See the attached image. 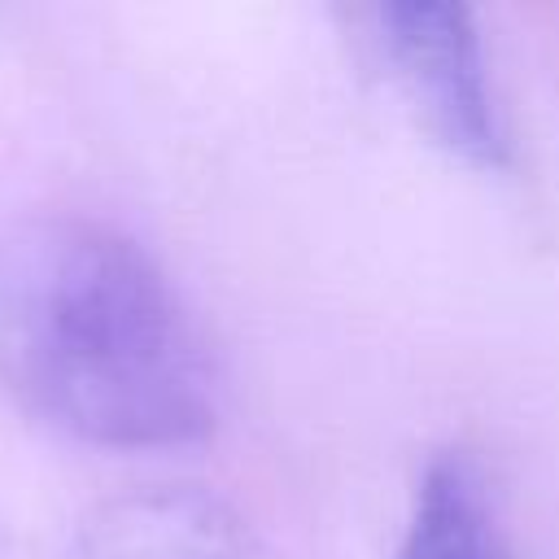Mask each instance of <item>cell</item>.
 Here are the masks:
<instances>
[{
    "mask_svg": "<svg viewBox=\"0 0 559 559\" xmlns=\"http://www.w3.org/2000/svg\"><path fill=\"white\" fill-rule=\"evenodd\" d=\"M0 389L105 450L192 445L218 419V371L170 275L79 210L0 227Z\"/></svg>",
    "mask_w": 559,
    "mask_h": 559,
    "instance_id": "1",
    "label": "cell"
},
{
    "mask_svg": "<svg viewBox=\"0 0 559 559\" xmlns=\"http://www.w3.org/2000/svg\"><path fill=\"white\" fill-rule=\"evenodd\" d=\"M354 22L419 127L472 166L507 162V127L476 17L450 0H389Z\"/></svg>",
    "mask_w": 559,
    "mask_h": 559,
    "instance_id": "2",
    "label": "cell"
},
{
    "mask_svg": "<svg viewBox=\"0 0 559 559\" xmlns=\"http://www.w3.org/2000/svg\"><path fill=\"white\" fill-rule=\"evenodd\" d=\"M66 559H262V546L218 493L144 485L92 507Z\"/></svg>",
    "mask_w": 559,
    "mask_h": 559,
    "instance_id": "3",
    "label": "cell"
},
{
    "mask_svg": "<svg viewBox=\"0 0 559 559\" xmlns=\"http://www.w3.org/2000/svg\"><path fill=\"white\" fill-rule=\"evenodd\" d=\"M397 559H507L489 485L467 454L445 450L424 467Z\"/></svg>",
    "mask_w": 559,
    "mask_h": 559,
    "instance_id": "4",
    "label": "cell"
}]
</instances>
